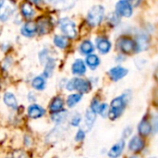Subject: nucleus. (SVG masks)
I'll list each match as a JSON object with an SVG mask.
<instances>
[{
	"label": "nucleus",
	"mask_w": 158,
	"mask_h": 158,
	"mask_svg": "<svg viewBox=\"0 0 158 158\" xmlns=\"http://www.w3.org/2000/svg\"><path fill=\"white\" fill-rule=\"evenodd\" d=\"M127 101H128V98L126 97L125 94H123L121 96L115 98L111 102L109 111H108V117L111 120H115L122 115L126 107Z\"/></svg>",
	"instance_id": "nucleus-1"
},
{
	"label": "nucleus",
	"mask_w": 158,
	"mask_h": 158,
	"mask_svg": "<svg viewBox=\"0 0 158 158\" xmlns=\"http://www.w3.org/2000/svg\"><path fill=\"white\" fill-rule=\"evenodd\" d=\"M66 88L69 91L76 90L81 94H88L92 90V84L87 80L81 79V78H75V79L70 80L66 84Z\"/></svg>",
	"instance_id": "nucleus-2"
},
{
	"label": "nucleus",
	"mask_w": 158,
	"mask_h": 158,
	"mask_svg": "<svg viewBox=\"0 0 158 158\" xmlns=\"http://www.w3.org/2000/svg\"><path fill=\"white\" fill-rule=\"evenodd\" d=\"M105 16V9L102 6H93L87 15V21L91 26L99 25Z\"/></svg>",
	"instance_id": "nucleus-3"
},
{
	"label": "nucleus",
	"mask_w": 158,
	"mask_h": 158,
	"mask_svg": "<svg viewBox=\"0 0 158 158\" xmlns=\"http://www.w3.org/2000/svg\"><path fill=\"white\" fill-rule=\"evenodd\" d=\"M15 10L16 5L13 0H0V20H7Z\"/></svg>",
	"instance_id": "nucleus-4"
},
{
	"label": "nucleus",
	"mask_w": 158,
	"mask_h": 158,
	"mask_svg": "<svg viewBox=\"0 0 158 158\" xmlns=\"http://www.w3.org/2000/svg\"><path fill=\"white\" fill-rule=\"evenodd\" d=\"M59 26H60L62 32L66 35L67 38H75L77 36L76 25L71 19L68 18H64L60 19Z\"/></svg>",
	"instance_id": "nucleus-5"
},
{
	"label": "nucleus",
	"mask_w": 158,
	"mask_h": 158,
	"mask_svg": "<svg viewBox=\"0 0 158 158\" xmlns=\"http://www.w3.org/2000/svg\"><path fill=\"white\" fill-rule=\"evenodd\" d=\"M119 49L125 54H131L137 51L136 42L129 37H122L118 41Z\"/></svg>",
	"instance_id": "nucleus-6"
},
{
	"label": "nucleus",
	"mask_w": 158,
	"mask_h": 158,
	"mask_svg": "<svg viewBox=\"0 0 158 158\" xmlns=\"http://www.w3.org/2000/svg\"><path fill=\"white\" fill-rule=\"evenodd\" d=\"M116 10L119 16L129 18L132 14V6L128 0H120L116 6Z\"/></svg>",
	"instance_id": "nucleus-7"
},
{
	"label": "nucleus",
	"mask_w": 158,
	"mask_h": 158,
	"mask_svg": "<svg viewBox=\"0 0 158 158\" xmlns=\"http://www.w3.org/2000/svg\"><path fill=\"white\" fill-rule=\"evenodd\" d=\"M37 31L39 34H46L51 31L52 30V22L49 18L47 17H41L38 19L36 23Z\"/></svg>",
	"instance_id": "nucleus-8"
},
{
	"label": "nucleus",
	"mask_w": 158,
	"mask_h": 158,
	"mask_svg": "<svg viewBox=\"0 0 158 158\" xmlns=\"http://www.w3.org/2000/svg\"><path fill=\"white\" fill-rule=\"evenodd\" d=\"M144 147V141L140 136H134L129 143V149L133 153L141 152Z\"/></svg>",
	"instance_id": "nucleus-9"
},
{
	"label": "nucleus",
	"mask_w": 158,
	"mask_h": 158,
	"mask_svg": "<svg viewBox=\"0 0 158 158\" xmlns=\"http://www.w3.org/2000/svg\"><path fill=\"white\" fill-rule=\"evenodd\" d=\"M109 76L110 78L114 81H119L121 79H123L127 74H128V69L123 68V67H115V68H112L110 70H109Z\"/></svg>",
	"instance_id": "nucleus-10"
},
{
	"label": "nucleus",
	"mask_w": 158,
	"mask_h": 158,
	"mask_svg": "<svg viewBox=\"0 0 158 158\" xmlns=\"http://www.w3.org/2000/svg\"><path fill=\"white\" fill-rule=\"evenodd\" d=\"M45 114V110L44 108H43L41 106L32 104L29 106L28 108V116L31 118L36 119V118H42L44 115Z\"/></svg>",
	"instance_id": "nucleus-11"
},
{
	"label": "nucleus",
	"mask_w": 158,
	"mask_h": 158,
	"mask_svg": "<svg viewBox=\"0 0 158 158\" xmlns=\"http://www.w3.org/2000/svg\"><path fill=\"white\" fill-rule=\"evenodd\" d=\"M124 147H125V142L124 140H120L118 141L116 144H114L109 152H108V156L110 158H118L123 153V150H124Z\"/></svg>",
	"instance_id": "nucleus-12"
},
{
	"label": "nucleus",
	"mask_w": 158,
	"mask_h": 158,
	"mask_svg": "<svg viewBox=\"0 0 158 158\" xmlns=\"http://www.w3.org/2000/svg\"><path fill=\"white\" fill-rule=\"evenodd\" d=\"M77 0H53V6L59 10H68L71 8Z\"/></svg>",
	"instance_id": "nucleus-13"
},
{
	"label": "nucleus",
	"mask_w": 158,
	"mask_h": 158,
	"mask_svg": "<svg viewBox=\"0 0 158 158\" xmlns=\"http://www.w3.org/2000/svg\"><path fill=\"white\" fill-rule=\"evenodd\" d=\"M96 45L98 50L102 54H106L111 49V43L104 37H99L96 39Z\"/></svg>",
	"instance_id": "nucleus-14"
},
{
	"label": "nucleus",
	"mask_w": 158,
	"mask_h": 158,
	"mask_svg": "<svg viewBox=\"0 0 158 158\" xmlns=\"http://www.w3.org/2000/svg\"><path fill=\"white\" fill-rule=\"evenodd\" d=\"M37 31V28H36V24L32 21H28L26 22L22 28H21V33L26 36V37H31L33 36Z\"/></svg>",
	"instance_id": "nucleus-15"
},
{
	"label": "nucleus",
	"mask_w": 158,
	"mask_h": 158,
	"mask_svg": "<svg viewBox=\"0 0 158 158\" xmlns=\"http://www.w3.org/2000/svg\"><path fill=\"white\" fill-rule=\"evenodd\" d=\"M71 70L72 73L75 75H83L86 72V65L84 63V61H82L81 59H77L74 61V63L72 64L71 67Z\"/></svg>",
	"instance_id": "nucleus-16"
},
{
	"label": "nucleus",
	"mask_w": 158,
	"mask_h": 158,
	"mask_svg": "<svg viewBox=\"0 0 158 158\" xmlns=\"http://www.w3.org/2000/svg\"><path fill=\"white\" fill-rule=\"evenodd\" d=\"M63 106H64V101H63V99L61 97H59V96H56V97L53 98V100L49 104V110L52 113H55V112H57V111L62 110L63 109Z\"/></svg>",
	"instance_id": "nucleus-17"
},
{
	"label": "nucleus",
	"mask_w": 158,
	"mask_h": 158,
	"mask_svg": "<svg viewBox=\"0 0 158 158\" xmlns=\"http://www.w3.org/2000/svg\"><path fill=\"white\" fill-rule=\"evenodd\" d=\"M20 11H21V14L25 18H28V19L31 18L34 15V9L32 7V5L29 1H24L21 4V6H20Z\"/></svg>",
	"instance_id": "nucleus-18"
},
{
	"label": "nucleus",
	"mask_w": 158,
	"mask_h": 158,
	"mask_svg": "<svg viewBox=\"0 0 158 158\" xmlns=\"http://www.w3.org/2000/svg\"><path fill=\"white\" fill-rule=\"evenodd\" d=\"M4 103L8 107H10L11 109H14V110L18 109V107H19L17 99H16L15 95L12 93H6L5 94V95H4Z\"/></svg>",
	"instance_id": "nucleus-19"
},
{
	"label": "nucleus",
	"mask_w": 158,
	"mask_h": 158,
	"mask_svg": "<svg viewBox=\"0 0 158 158\" xmlns=\"http://www.w3.org/2000/svg\"><path fill=\"white\" fill-rule=\"evenodd\" d=\"M138 131L142 136H148L152 132V124L147 119H143L139 124Z\"/></svg>",
	"instance_id": "nucleus-20"
},
{
	"label": "nucleus",
	"mask_w": 158,
	"mask_h": 158,
	"mask_svg": "<svg viewBox=\"0 0 158 158\" xmlns=\"http://www.w3.org/2000/svg\"><path fill=\"white\" fill-rule=\"evenodd\" d=\"M149 37L146 34H141L139 35L137 41H136V45H137V51H143L148 48L149 46Z\"/></svg>",
	"instance_id": "nucleus-21"
},
{
	"label": "nucleus",
	"mask_w": 158,
	"mask_h": 158,
	"mask_svg": "<svg viewBox=\"0 0 158 158\" xmlns=\"http://www.w3.org/2000/svg\"><path fill=\"white\" fill-rule=\"evenodd\" d=\"M45 62L46 63H45V68H44V77L49 78V77L52 76V74L54 72V69H55V67H56V62L51 57H49Z\"/></svg>",
	"instance_id": "nucleus-22"
},
{
	"label": "nucleus",
	"mask_w": 158,
	"mask_h": 158,
	"mask_svg": "<svg viewBox=\"0 0 158 158\" xmlns=\"http://www.w3.org/2000/svg\"><path fill=\"white\" fill-rule=\"evenodd\" d=\"M67 118H68V112L66 110H60V111L55 112L51 116V119L57 124L64 122L67 119Z\"/></svg>",
	"instance_id": "nucleus-23"
},
{
	"label": "nucleus",
	"mask_w": 158,
	"mask_h": 158,
	"mask_svg": "<svg viewBox=\"0 0 158 158\" xmlns=\"http://www.w3.org/2000/svg\"><path fill=\"white\" fill-rule=\"evenodd\" d=\"M82 98V94H70L68 96L67 98V105L69 107L72 108L74 107Z\"/></svg>",
	"instance_id": "nucleus-24"
},
{
	"label": "nucleus",
	"mask_w": 158,
	"mask_h": 158,
	"mask_svg": "<svg viewBox=\"0 0 158 158\" xmlns=\"http://www.w3.org/2000/svg\"><path fill=\"white\" fill-rule=\"evenodd\" d=\"M95 121V114L92 112L90 109H88L85 113V126L88 131L92 129Z\"/></svg>",
	"instance_id": "nucleus-25"
},
{
	"label": "nucleus",
	"mask_w": 158,
	"mask_h": 158,
	"mask_svg": "<svg viewBox=\"0 0 158 158\" xmlns=\"http://www.w3.org/2000/svg\"><path fill=\"white\" fill-rule=\"evenodd\" d=\"M31 86L38 91H42L45 88V80L42 76L35 77L31 81Z\"/></svg>",
	"instance_id": "nucleus-26"
},
{
	"label": "nucleus",
	"mask_w": 158,
	"mask_h": 158,
	"mask_svg": "<svg viewBox=\"0 0 158 158\" xmlns=\"http://www.w3.org/2000/svg\"><path fill=\"white\" fill-rule=\"evenodd\" d=\"M54 44H55L57 47H59V48H61V49H65V48L69 44L68 38H67L66 36H61V35H56V36H55V38H54Z\"/></svg>",
	"instance_id": "nucleus-27"
},
{
	"label": "nucleus",
	"mask_w": 158,
	"mask_h": 158,
	"mask_svg": "<svg viewBox=\"0 0 158 158\" xmlns=\"http://www.w3.org/2000/svg\"><path fill=\"white\" fill-rule=\"evenodd\" d=\"M86 64L90 69H95L100 64V59L96 55H89L86 58Z\"/></svg>",
	"instance_id": "nucleus-28"
},
{
	"label": "nucleus",
	"mask_w": 158,
	"mask_h": 158,
	"mask_svg": "<svg viewBox=\"0 0 158 158\" xmlns=\"http://www.w3.org/2000/svg\"><path fill=\"white\" fill-rule=\"evenodd\" d=\"M80 51L83 55H90L94 51V45L90 41H84L80 46Z\"/></svg>",
	"instance_id": "nucleus-29"
},
{
	"label": "nucleus",
	"mask_w": 158,
	"mask_h": 158,
	"mask_svg": "<svg viewBox=\"0 0 158 158\" xmlns=\"http://www.w3.org/2000/svg\"><path fill=\"white\" fill-rule=\"evenodd\" d=\"M100 102L97 98H94V100L92 101L91 103V111L94 112V114H98V111H99V108H100Z\"/></svg>",
	"instance_id": "nucleus-30"
},
{
	"label": "nucleus",
	"mask_w": 158,
	"mask_h": 158,
	"mask_svg": "<svg viewBox=\"0 0 158 158\" xmlns=\"http://www.w3.org/2000/svg\"><path fill=\"white\" fill-rule=\"evenodd\" d=\"M108 111H109V106L107 104H101L98 114H100L102 117L106 118V116H108Z\"/></svg>",
	"instance_id": "nucleus-31"
},
{
	"label": "nucleus",
	"mask_w": 158,
	"mask_h": 158,
	"mask_svg": "<svg viewBox=\"0 0 158 158\" xmlns=\"http://www.w3.org/2000/svg\"><path fill=\"white\" fill-rule=\"evenodd\" d=\"M11 158H30V156H29V155L25 151L18 150V151L13 152Z\"/></svg>",
	"instance_id": "nucleus-32"
},
{
	"label": "nucleus",
	"mask_w": 158,
	"mask_h": 158,
	"mask_svg": "<svg viewBox=\"0 0 158 158\" xmlns=\"http://www.w3.org/2000/svg\"><path fill=\"white\" fill-rule=\"evenodd\" d=\"M81 121V115L76 114V115L71 118L70 123H71V125H72V126H74V127H78V126L80 125Z\"/></svg>",
	"instance_id": "nucleus-33"
},
{
	"label": "nucleus",
	"mask_w": 158,
	"mask_h": 158,
	"mask_svg": "<svg viewBox=\"0 0 158 158\" xmlns=\"http://www.w3.org/2000/svg\"><path fill=\"white\" fill-rule=\"evenodd\" d=\"M85 138V131H82V130H79L76 133V136H75V141L77 142H81L82 140H84Z\"/></svg>",
	"instance_id": "nucleus-34"
},
{
	"label": "nucleus",
	"mask_w": 158,
	"mask_h": 158,
	"mask_svg": "<svg viewBox=\"0 0 158 158\" xmlns=\"http://www.w3.org/2000/svg\"><path fill=\"white\" fill-rule=\"evenodd\" d=\"M108 19H109V22H111L113 25H116L118 23V18L117 17V15H114L113 13H111V15H109Z\"/></svg>",
	"instance_id": "nucleus-35"
},
{
	"label": "nucleus",
	"mask_w": 158,
	"mask_h": 158,
	"mask_svg": "<svg viewBox=\"0 0 158 158\" xmlns=\"http://www.w3.org/2000/svg\"><path fill=\"white\" fill-rule=\"evenodd\" d=\"M131 132H132V129H131V127H128V128H126V129L124 130V131H123V137H124V138H128V137L131 134Z\"/></svg>",
	"instance_id": "nucleus-36"
},
{
	"label": "nucleus",
	"mask_w": 158,
	"mask_h": 158,
	"mask_svg": "<svg viewBox=\"0 0 158 158\" xmlns=\"http://www.w3.org/2000/svg\"><path fill=\"white\" fill-rule=\"evenodd\" d=\"M131 6H137L140 2V0H128Z\"/></svg>",
	"instance_id": "nucleus-37"
},
{
	"label": "nucleus",
	"mask_w": 158,
	"mask_h": 158,
	"mask_svg": "<svg viewBox=\"0 0 158 158\" xmlns=\"http://www.w3.org/2000/svg\"><path fill=\"white\" fill-rule=\"evenodd\" d=\"M31 1H32L33 3H36V4H38L41 0H31Z\"/></svg>",
	"instance_id": "nucleus-38"
},
{
	"label": "nucleus",
	"mask_w": 158,
	"mask_h": 158,
	"mask_svg": "<svg viewBox=\"0 0 158 158\" xmlns=\"http://www.w3.org/2000/svg\"><path fill=\"white\" fill-rule=\"evenodd\" d=\"M130 158H138V157H136V156H131V157H130Z\"/></svg>",
	"instance_id": "nucleus-39"
}]
</instances>
